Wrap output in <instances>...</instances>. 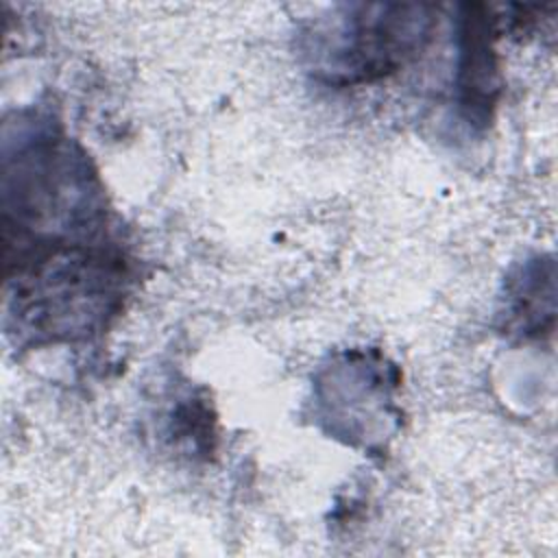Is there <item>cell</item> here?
<instances>
[{
	"mask_svg": "<svg viewBox=\"0 0 558 558\" xmlns=\"http://www.w3.org/2000/svg\"><path fill=\"white\" fill-rule=\"evenodd\" d=\"M460 26V102L469 120L486 122L499 94V70L493 50V17L482 13L484 7L469 4Z\"/></svg>",
	"mask_w": 558,
	"mask_h": 558,
	"instance_id": "obj_2",
	"label": "cell"
},
{
	"mask_svg": "<svg viewBox=\"0 0 558 558\" xmlns=\"http://www.w3.org/2000/svg\"><path fill=\"white\" fill-rule=\"evenodd\" d=\"M425 4H357L331 31H318L316 70L333 83H362L395 72L429 39Z\"/></svg>",
	"mask_w": 558,
	"mask_h": 558,
	"instance_id": "obj_1",
	"label": "cell"
}]
</instances>
